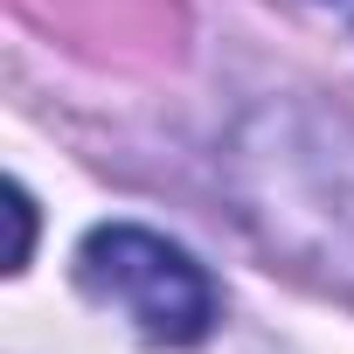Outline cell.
I'll use <instances>...</instances> for the list:
<instances>
[{"instance_id": "obj_1", "label": "cell", "mask_w": 354, "mask_h": 354, "mask_svg": "<svg viewBox=\"0 0 354 354\" xmlns=\"http://www.w3.org/2000/svg\"><path fill=\"white\" fill-rule=\"evenodd\" d=\"M77 285L97 306L125 313L132 333H146L153 347H195L216 319V292H209L202 264L153 230H132V223H104L84 236Z\"/></svg>"}, {"instance_id": "obj_2", "label": "cell", "mask_w": 354, "mask_h": 354, "mask_svg": "<svg viewBox=\"0 0 354 354\" xmlns=\"http://www.w3.org/2000/svg\"><path fill=\"white\" fill-rule=\"evenodd\" d=\"M8 209H15V250H8V271H21V264H28V243H35V202H28V188H8Z\"/></svg>"}]
</instances>
